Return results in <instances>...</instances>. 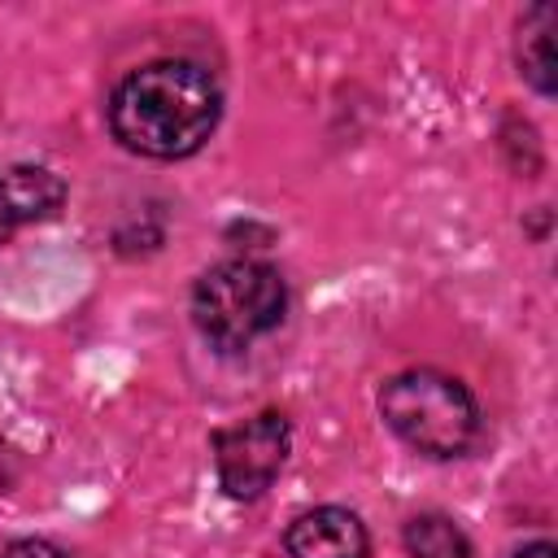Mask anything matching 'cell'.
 <instances>
[{
  "mask_svg": "<svg viewBox=\"0 0 558 558\" xmlns=\"http://www.w3.org/2000/svg\"><path fill=\"white\" fill-rule=\"evenodd\" d=\"M510 558H558V549H554V541H532V545L514 549Z\"/></svg>",
  "mask_w": 558,
  "mask_h": 558,
  "instance_id": "30bf717a",
  "label": "cell"
},
{
  "mask_svg": "<svg viewBox=\"0 0 558 558\" xmlns=\"http://www.w3.org/2000/svg\"><path fill=\"white\" fill-rule=\"evenodd\" d=\"M222 118L218 78L187 61L161 57L131 70L109 96V131L122 148L157 161L192 157Z\"/></svg>",
  "mask_w": 558,
  "mask_h": 558,
  "instance_id": "6da1fadb",
  "label": "cell"
},
{
  "mask_svg": "<svg viewBox=\"0 0 558 558\" xmlns=\"http://www.w3.org/2000/svg\"><path fill=\"white\" fill-rule=\"evenodd\" d=\"M523 44H519V61H523V74L541 87V92H554V9L549 4H536L523 26H519Z\"/></svg>",
  "mask_w": 558,
  "mask_h": 558,
  "instance_id": "52a82bcc",
  "label": "cell"
},
{
  "mask_svg": "<svg viewBox=\"0 0 558 558\" xmlns=\"http://www.w3.org/2000/svg\"><path fill=\"white\" fill-rule=\"evenodd\" d=\"M288 310V288L270 262L227 257L209 266L192 288V318L201 336L218 349H244L270 327H279Z\"/></svg>",
  "mask_w": 558,
  "mask_h": 558,
  "instance_id": "3957f363",
  "label": "cell"
},
{
  "mask_svg": "<svg viewBox=\"0 0 558 558\" xmlns=\"http://www.w3.org/2000/svg\"><path fill=\"white\" fill-rule=\"evenodd\" d=\"M288 445H292V432L279 410H262L235 427H222L214 436V466H218L222 493L235 501L262 497L283 471Z\"/></svg>",
  "mask_w": 558,
  "mask_h": 558,
  "instance_id": "277c9868",
  "label": "cell"
},
{
  "mask_svg": "<svg viewBox=\"0 0 558 558\" xmlns=\"http://www.w3.org/2000/svg\"><path fill=\"white\" fill-rule=\"evenodd\" d=\"M283 545L292 558H371V536L362 519L344 506H318L288 523Z\"/></svg>",
  "mask_w": 558,
  "mask_h": 558,
  "instance_id": "5b68a950",
  "label": "cell"
},
{
  "mask_svg": "<svg viewBox=\"0 0 558 558\" xmlns=\"http://www.w3.org/2000/svg\"><path fill=\"white\" fill-rule=\"evenodd\" d=\"M405 554L410 558H471V541L449 514H418L405 523Z\"/></svg>",
  "mask_w": 558,
  "mask_h": 558,
  "instance_id": "ba28073f",
  "label": "cell"
},
{
  "mask_svg": "<svg viewBox=\"0 0 558 558\" xmlns=\"http://www.w3.org/2000/svg\"><path fill=\"white\" fill-rule=\"evenodd\" d=\"M0 558H70L61 545L52 541H39V536H26V541H13L0 549Z\"/></svg>",
  "mask_w": 558,
  "mask_h": 558,
  "instance_id": "9c48e42d",
  "label": "cell"
},
{
  "mask_svg": "<svg viewBox=\"0 0 558 558\" xmlns=\"http://www.w3.org/2000/svg\"><path fill=\"white\" fill-rule=\"evenodd\" d=\"M384 423L427 458H458L480 436V405L462 379L418 366L401 371L379 388Z\"/></svg>",
  "mask_w": 558,
  "mask_h": 558,
  "instance_id": "7a4b0ae2",
  "label": "cell"
},
{
  "mask_svg": "<svg viewBox=\"0 0 558 558\" xmlns=\"http://www.w3.org/2000/svg\"><path fill=\"white\" fill-rule=\"evenodd\" d=\"M65 201V187L44 166H0V240L22 227L52 218Z\"/></svg>",
  "mask_w": 558,
  "mask_h": 558,
  "instance_id": "8992f818",
  "label": "cell"
}]
</instances>
